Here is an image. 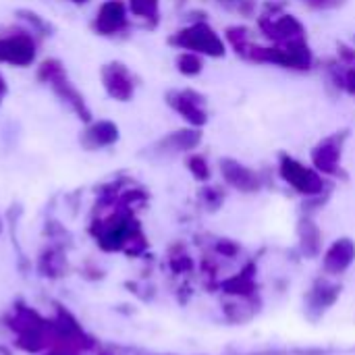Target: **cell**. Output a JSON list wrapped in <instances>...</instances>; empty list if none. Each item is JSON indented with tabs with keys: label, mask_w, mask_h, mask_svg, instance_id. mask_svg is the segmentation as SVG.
I'll use <instances>...</instances> for the list:
<instances>
[{
	"label": "cell",
	"mask_w": 355,
	"mask_h": 355,
	"mask_svg": "<svg viewBox=\"0 0 355 355\" xmlns=\"http://www.w3.org/2000/svg\"><path fill=\"white\" fill-rule=\"evenodd\" d=\"M4 92H6V83H4V79H2V75H0V98L4 96Z\"/></svg>",
	"instance_id": "8992f818"
},
{
	"label": "cell",
	"mask_w": 355,
	"mask_h": 355,
	"mask_svg": "<svg viewBox=\"0 0 355 355\" xmlns=\"http://www.w3.org/2000/svg\"><path fill=\"white\" fill-rule=\"evenodd\" d=\"M37 77L46 83L52 85V89L79 114V119L83 121H89V108L85 106L83 102V96L69 83L67 75H64V69L58 60H46L42 67H40V73Z\"/></svg>",
	"instance_id": "6da1fadb"
},
{
	"label": "cell",
	"mask_w": 355,
	"mask_h": 355,
	"mask_svg": "<svg viewBox=\"0 0 355 355\" xmlns=\"http://www.w3.org/2000/svg\"><path fill=\"white\" fill-rule=\"evenodd\" d=\"M96 29L100 33H112L123 25V6L119 2H106L96 19Z\"/></svg>",
	"instance_id": "3957f363"
},
{
	"label": "cell",
	"mask_w": 355,
	"mask_h": 355,
	"mask_svg": "<svg viewBox=\"0 0 355 355\" xmlns=\"http://www.w3.org/2000/svg\"><path fill=\"white\" fill-rule=\"evenodd\" d=\"M73 2H85V0H73Z\"/></svg>",
	"instance_id": "52a82bcc"
},
{
	"label": "cell",
	"mask_w": 355,
	"mask_h": 355,
	"mask_svg": "<svg viewBox=\"0 0 355 355\" xmlns=\"http://www.w3.org/2000/svg\"><path fill=\"white\" fill-rule=\"evenodd\" d=\"M35 58V44L27 33H15L0 37V62L27 67Z\"/></svg>",
	"instance_id": "7a4b0ae2"
},
{
	"label": "cell",
	"mask_w": 355,
	"mask_h": 355,
	"mask_svg": "<svg viewBox=\"0 0 355 355\" xmlns=\"http://www.w3.org/2000/svg\"><path fill=\"white\" fill-rule=\"evenodd\" d=\"M116 139V127L110 125V123H98L94 127H89L85 133H83V144L87 148H94V146H106L110 141Z\"/></svg>",
	"instance_id": "277c9868"
},
{
	"label": "cell",
	"mask_w": 355,
	"mask_h": 355,
	"mask_svg": "<svg viewBox=\"0 0 355 355\" xmlns=\"http://www.w3.org/2000/svg\"><path fill=\"white\" fill-rule=\"evenodd\" d=\"M104 83L110 96L114 98H125L129 94V85L123 79V71L116 69V64H110L104 69Z\"/></svg>",
	"instance_id": "5b68a950"
}]
</instances>
